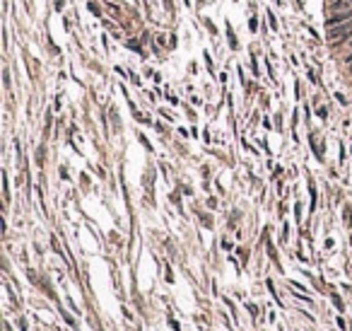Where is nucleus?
I'll list each match as a JSON object with an SVG mask.
<instances>
[{"instance_id": "20e7f679", "label": "nucleus", "mask_w": 352, "mask_h": 331, "mask_svg": "<svg viewBox=\"0 0 352 331\" xmlns=\"http://www.w3.org/2000/svg\"><path fill=\"white\" fill-rule=\"evenodd\" d=\"M350 70H352V63H350Z\"/></svg>"}, {"instance_id": "f257e3e1", "label": "nucleus", "mask_w": 352, "mask_h": 331, "mask_svg": "<svg viewBox=\"0 0 352 331\" xmlns=\"http://www.w3.org/2000/svg\"><path fill=\"white\" fill-rule=\"evenodd\" d=\"M348 34H352V22H345V25H338V27L328 29V39L336 44H340L342 39L348 42Z\"/></svg>"}, {"instance_id": "39448f33", "label": "nucleus", "mask_w": 352, "mask_h": 331, "mask_svg": "<svg viewBox=\"0 0 352 331\" xmlns=\"http://www.w3.org/2000/svg\"><path fill=\"white\" fill-rule=\"evenodd\" d=\"M350 3H352V0H350Z\"/></svg>"}, {"instance_id": "f03ea898", "label": "nucleus", "mask_w": 352, "mask_h": 331, "mask_svg": "<svg viewBox=\"0 0 352 331\" xmlns=\"http://www.w3.org/2000/svg\"><path fill=\"white\" fill-rule=\"evenodd\" d=\"M345 22H352V10H350V8H348L345 13L328 17V20H326V27L330 29V27H338V25H345Z\"/></svg>"}, {"instance_id": "7ed1b4c3", "label": "nucleus", "mask_w": 352, "mask_h": 331, "mask_svg": "<svg viewBox=\"0 0 352 331\" xmlns=\"http://www.w3.org/2000/svg\"><path fill=\"white\" fill-rule=\"evenodd\" d=\"M352 3L350 0H330V8L333 10H340V8H350Z\"/></svg>"}]
</instances>
